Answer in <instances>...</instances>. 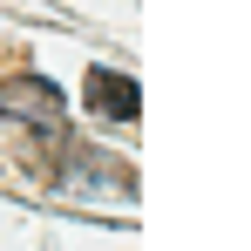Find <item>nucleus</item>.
<instances>
[{"label": "nucleus", "mask_w": 251, "mask_h": 251, "mask_svg": "<svg viewBox=\"0 0 251 251\" xmlns=\"http://www.w3.org/2000/svg\"><path fill=\"white\" fill-rule=\"evenodd\" d=\"M0 109H7V116H21V123H34V129H61V136H68L61 88L41 82V75H14V82H0Z\"/></svg>", "instance_id": "f257e3e1"}, {"label": "nucleus", "mask_w": 251, "mask_h": 251, "mask_svg": "<svg viewBox=\"0 0 251 251\" xmlns=\"http://www.w3.org/2000/svg\"><path fill=\"white\" fill-rule=\"evenodd\" d=\"M88 102H95V109H102V116H136V109H143V95H136V82H129V75H116V68H95V75H88Z\"/></svg>", "instance_id": "f03ea898"}]
</instances>
